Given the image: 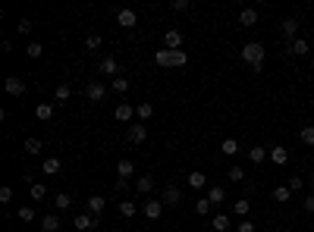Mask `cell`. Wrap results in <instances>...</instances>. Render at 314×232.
Instances as JSON below:
<instances>
[{
	"mask_svg": "<svg viewBox=\"0 0 314 232\" xmlns=\"http://www.w3.org/2000/svg\"><path fill=\"white\" fill-rule=\"evenodd\" d=\"M264 57H267V50H264V44H258V41H248V44L242 47V63H245V66H251L254 73H261Z\"/></svg>",
	"mask_w": 314,
	"mask_h": 232,
	"instance_id": "6da1fadb",
	"label": "cell"
},
{
	"mask_svg": "<svg viewBox=\"0 0 314 232\" xmlns=\"http://www.w3.org/2000/svg\"><path fill=\"white\" fill-rule=\"evenodd\" d=\"M160 201H163V207H179L182 204V191H179V185H167L163 188V194H160Z\"/></svg>",
	"mask_w": 314,
	"mask_h": 232,
	"instance_id": "7a4b0ae2",
	"label": "cell"
},
{
	"mask_svg": "<svg viewBox=\"0 0 314 232\" xmlns=\"http://www.w3.org/2000/svg\"><path fill=\"white\" fill-rule=\"evenodd\" d=\"M126 138H129V145H141V141L148 138V126L145 122H132V126L126 129Z\"/></svg>",
	"mask_w": 314,
	"mask_h": 232,
	"instance_id": "3957f363",
	"label": "cell"
},
{
	"mask_svg": "<svg viewBox=\"0 0 314 232\" xmlns=\"http://www.w3.org/2000/svg\"><path fill=\"white\" fill-rule=\"evenodd\" d=\"M72 226H76L79 232H91V229H98L101 223H98V217H91V213H79V217L72 220Z\"/></svg>",
	"mask_w": 314,
	"mask_h": 232,
	"instance_id": "277c9868",
	"label": "cell"
},
{
	"mask_svg": "<svg viewBox=\"0 0 314 232\" xmlns=\"http://www.w3.org/2000/svg\"><path fill=\"white\" fill-rule=\"evenodd\" d=\"M4 88H7V94H13V97H22V94H25V82H22L19 76H7Z\"/></svg>",
	"mask_w": 314,
	"mask_h": 232,
	"instance_id": "5b68a950",
	"label": "cell"
},
{
	"mask_svg": "<svg viewBox=\"0 0 314 232\" xmlns=\"http://www.w3.org/2000/svg\"><path fill=\"white\" fill-rule=\"evenodd\" d=\"M113 116H117V122H132V119H135V107L126 104V101H120L117 110H113Z\"/></svg>",
	"mask_w": 314,
	"mask_h": 232,
	"instance_id": "8992f818",
	"label": "cell"
},
{
	"mask_svg": "<svg viewBox=\"0 0 314 232\" xmlns=\"http://www.w3.org/2000/svg\"><path fill=\"white\" fill-rule=\"evenodd\" d=\"M117 22H120V28H135L138 25V16H135V10H120L117 13Z\"/></svg>",
	"mask_w": 314,
	"mask_h": 232,
	"instance_id": "52a82bcc",
	"label": "cell"
},
{
	"mask_svg": "<svg viewBox=\"0 0 314 232\" xmlns=\"http://www.w3.org/2000/svg\"><path fill=\"white\" fill-rule=\"evenodd\" d=\"M163 44H167V50H179V47H182V31H179V28H167Z\"/></svg>",
	"mask_w": 314,
	"mask_h": 232,
	"instance_id": "ba28073f",
	"label": "cell"
},
{
	"mask_svg": "<svg viewBox=\"0 0 314 232\" xmlns=\"http://www.w3.org/2000/svg\"><path fill=\"white\" fill-rule=\"evenodd\" d=\"M98 69H101V76H113V79H117V76H120V63H117V60H113V57H104V60H101V66H98Z\"/></svg>",
	"mask_w": 314,
	"mask_h": 232,
	"instance_id": "9c48e42d",
	"label": "cell"
},
{
	"mask_svg": "<svg viewBox=\"0 0 314 232\" xmlns=\"http://www.w3.org/2000/svg\"><path fill=\"white\" fill-rule=\"evenodd\" d=\"M239 25H245V28L258 25V10H254V7H245L242 13H239Z\"/></svg>",
	"mask_w": 314,
	"mask_h": 232,
	"instance_id": "30bf717a",
	"label": "cell"
},
{
	"mask_svg": "<svg viewBox=\"0 0 314 232\" xmlns=\"http://www.w3.org/2000/svg\"><path fill=\"white\" fill-rule=\"evenodd\" d=\"M104 207H107V198H101V194H91V198H88V213H91V217H101Z\"/></svg>",
	"mask_w": 314,
	"mask_h": 232,
	"instance_id": "8fae6325",
	"label": "cell"
},
{
	"mask_svg": "<svg viewBox=\"0 0 314 232\" xmlns=\"http://www.w3.org/2000/svg\"><path fill=\"white\" fill-rule=\"evenodd\" d=\"M85 94H88V101H95V104H98V101H104V94H107V88H104V82H91Z\"/></svg>",
	"mask_w": 314,
	"mask_h": 232,
	"instance_id": "7c38bea8",
	"label": "cell"
},
{
	"mask_svg": "<svg viewBox=\"0 0 314 232\" xmlns=\"http://www.w3.org/2000/svg\"><path fill=\"white\" fill-rule=\"evenodd\" d=\"M135 116H138V122H148V119L154 116V104H151V101H141V104L135 107Z\"/></svg>",
	"mask_w": 314,
	"mask_h": 232,
	"instance_id": "4fadbf2b",
	"label": "cell"
},
{
	"mask_svg": "<svg viewBox=\"0 0 314 232\" xmlns=\"http://www.w3.org/2000/svg\"><path fill=\"white\" fill-rule=\"evenodd\" d=\"M163 213V201H145V217L148 220H160Z\"/></svg>",
	"mask_w": 314,
	"mask_h": 232,
	"instance_id": "5bb4252c",
	"label": "cell"
},
{
	"mask_svg": "<svg viewBox=\"0 0 314 232\" xmlns=\"http://www.w3.org/2000/svg\"><path fill=\"white\" fill-rule=\"evenodd\" d=\"M305 53H308V41L305 38L289 41V57H305Z\"/></svg>",
	"mask_w": 314,
	"mask_h": 232,
	"instance_id": "9a60e30c",
	"label": "cell"
},
{
	"mask_svg": "<svg viewBox=\"0 0 314 232\" xmlns=\"http://www.w3.org/2000/svg\"><path fill=\"white\" fill-rule=\"evenodd\" d=\"M295 35H299V19H283V38H289V41H295Z\"/></svg>",
	"mask_w": 314,
	"mask_h": 232,
	"instance_id": "2e32d148",
	"label": "cell"
},
{
	"mask_svg": "<svg viewBox=\"0 0 314 232\" xmlns=\"http://www.w3.org/2000/svg\"><path fill=\"white\" fill-rule=\"evenodd\" d=\"M270 160H273L276 167H286L289 163V151L286 148H270Z\"/></svg>",
	"mask_w": 314,
	"mask_h": 232,
	"instance_id": "e0dca14e",
	"label": "cell"
},
{
	"mask_svg": "<svg viewBox=\"0 0 314 232\" xmlns=\"http://www.w3.org/2000/svg\"><path fill=\"white\" fill-rule=\"evenodd\" d=\"M69 97H72V88L63 82V85H57V91H53V101L57 104H69Z\"/></svg>",
	"mask_w": 314,
	"mask_h": 232,
	"instance_id": "ac0fdd59",
	"label": "cell"
},
{
	"mask_svg": "<svg viewBox=\"0 0 314 232\" xmlns=\"http://www.w3.org/2000/svg\"><path fill=\"white\" fill-rule=\"evenodd\" d=\"M60 229V220L53 217V213H44L41 217V232H57Z\"/></svg>",
	"mask_w": 314,
	"mask_h": 232,
	"instance_id": "d6986e66",
	"label": "cell"
},
{
	"mask_svg": "<svg viewBox=\"0 0 314 232\" xmlns=\"http://www.w3.org/2000/svg\"><path fill=\"white\" fill-rule=\"evenodd\" d=\"M132 173H135V163H132V160H120V163H117V176H120V179H129Z\"/></svg>",
	"mask_w": 314,
	"mask_h": 232,
	"instance_id": "ffe728a7",
	"label": "cell"
},
{
	"mask_svg": "<svg viewBox=\"0 0 314 232\" xmlns=\"http://www.w3.org/2000/svg\"><path fill=\"white\" fill-rule=\"evenodd\" d=\"M22 148H25V154H32V157H35V154H41V151H44V141H41V138H25V145H22Z\"/></svg>",
	"mask_w": 314,
	"mask_h": 232,
	"instance_id": "44dd1931",
	"label": "cell"
},
{
	"mask_svg": "<svg viewBox=\"0 0 314 232\" xmlns=\"http://www.w3.org/2000/svg\"><path fill=\"white\" fill-rule=\"evenodd\" d=\"M186 182H189L192 188H205V185H208V176H205V173H198V170H192Z\"/></svg>",
	"mask_w": 314,
	"mask_h": 232,
	"instance_id": "7402d4cb",
	"label": "cell"
},
{
	"mask_svg": "<svg viewBox=\"0 0 314 232\" xmlns=\"http://www.w3.org/2000/svg\"><path fill=\"white\" fill-rule=\"evenodd\" d=\"M248 160H251V163H264V160H267V148H261V145L248 148Z\"/></svg>",
	"mask_w": 314,
	"mask_h": 232,
	"instance_id": "603a6c76",
	"label": "cell"
},
{
	"mask_svg": "<svg viewBox=\"0 0 314 232\" xmlns=\"http://www.w3.org/2000/svg\"><path fill=\"white\" fill-rule=\"evenodd\" d=\"M135 188L141 191V194H151V188H154V179H151V176H138V179H135Z\"/></svg>",
	"mask_w": 314,
	"mask_h": 232,
	"instance_id": "cb8c5ba5",
	"label": "cell"
},
{
	"mask_svg": "<svg viewBox=\"0 0 314 232\" xmlns=\"http://www.w3.org/2000/svg\"><path fill=\"white\" fill-rule=\"evenodd\" d=\"M35 116H38L41 122L53 119V104H38V107H35Z\"/></svg>",
	"mask_w": 314,
	"mask_h": 232,
	"instance_id": "d4e9b609",
	"label": "cell"
},
{
	"mask_svg": "<svg viewBox=\"0 0 314 232\" xmlns=\"http://www.w3.org/2000/svg\"><path fill=\"white\" fill-rule=\"evenodd\" d=\"M220 154L236 157V154H239V141H236V138H223V145H220Z\"/></svg>",
	"mask_w": 314,
	"mask_h": 232,
	"instance_id": "484cf974",
	"label": "cell"
},
{
	"mask_svg": "<svg viewBox=\"0 0 314 232\" xmlns=\"http://www.w3.org/2000/svg\"><path fill=\"white\" fill-rule=\"evenodd\" d=\"M208 201H211V204H220V201H226V191L220 188V185H211V188H208Z\"/></svg>",
	"mask_w": 314,
	"mask_h": 232,
	"instance_id": "4316f807",
	"label": "cell"
},
{
	"mask_svg": "<svg viewBox=\"0 0 314 232\" xmlns=\"http://www.w3.org/2000/svg\"><path fill=\"white\" fill-rule=\"evenodd\" d=\"M211 226H214V232H226L230 229V217L226 213H217V217L211 220Z\"/></svg>",
	"mask_w": 314,
	"mask_h": 232,
	"instance_id": "83f0119b",
	"label": "cell"
},
{
	"mask_svg": "<svg viewBox=\"0 0 314 232\" xmlns=\"http://www.w3.org/2000/svg\"><path fill=\"white\" fill-rule=\"evenodd\" d=\"M186 63H189L186 50H170V66H186Z\"/></svg>",
	"mask_w": 314,
	"mask_h": 232,
	"instance_id": "f1b7e54d",
	"label": "cell"
},
{
	"mask_svg": "<svg viewBox=\"0 0 314 232\" xmlns=\"http://www.w3.org/2000/svg\"><path fill=\"white\" fill-rule=\"evenodd\" d=\"M60 167H63V163H60L57 157H47V160H44V176H57Z\"/></svg>",
	"mask_w": 314,
	"mask_h": 232,
	"instance_id": "f546056e",
	"label": "cell"
},
{
	"mask_svg": "<svg viewBox=\"0 0 314 232\" xmlns=\"http://www.w3.org/2000/svg\"><path fill=\"white\" fill-rule=\"evenodd\" d=\"M138 213V207L132 204V201H120V217H126V220H132Z\"/></svg>",
	"mask_w": 314,
	"mask_h": 232,
	"instance_id": "4dcf8cb0",
	"label": "cell"
},
{
	"mask_svg": "<svg viewBox=\"0 0 314 232\" xmlns=\"http://www.w3.org/2000/svg\"><path fill=\"white\" fill-rule=\"evenodd\" d=\"M53 207H57V210H69L72 207V194H57V198H53Z\"/></svg>",
	"mask_w": 314,
	"mask_h": 232,
	"instance_id": "1f68e13d",
	"label": "cell"
},
{
	"mask_svg": "<svg viewBox=\"0 0 314 232\" xmlns=\"http://www.w3.org/2000/svg\"><path fill=\"white\" fill-rule=\"evenodd\" d=\"M110 88H113L117 94H126V91H129V79H126V76H117L113 82H110Z\"/></svg>",
	"mask_w": 314,
	"mask_h": 232,
	"instance_id": "d6a6232c",
	"label": "cell"
},
{
	"mask_svg": "<svg viewBox=\"0 0 314 232\" xmlns=\"http://www.w3.org/2000/svg\"><path fill=\"white\" fill-rule=\"evenodd\" d=\"M211 201H208V194H205V198H195V213H201V217H205V213H211Z\"/></svg>",
	"mask_w": 314,
	"mask_h": 232,
	"instance_id": "836d02e7",
	"label": "cell"
},
{
	"mask_svg": "<svg viewBox=\"0 0 314 232\" xmlns=\"http://www.w3.org/2000/svg\"><path fill=\"white\" fill-rule=\"evenodd\" d=\"M233 210H236V213H239V217H242V220H248V210H251V201H245V198H242V201H236V204H233Z\"/></svg>",
	"mask_w": 314,
	"mask_h": 232,
	"instance_id": "e575fe53",
	"label": "cell"
},
{
	"mask_svg": "<svg viewBox=\"0 0 314 232\" xmlns=\"http://www.w3.org/2000/svg\"><path fill=\"white\" fill-rule=\"evenodd\" d=\"M25 53H28V57H32V60H41V57H44V47H41L38 41H32V44L25 47Z\"/></svg>",
	"mask_w": 314,
	"mask_h": 232,
	"instance_id": "d590c367",
	"label": "cell"
},
{
	"mask_svg": "<svg viewBox=\"0 0 314 232\" xmlns=\"http://www.w3.org/2000/svg\"><path fill=\"white\" fill-rule=\"evenodd\" d=\"M28 194H32V201H44V198H47V188H44V185H41V182H35V185H32V191H28Z\"/></svg>",
	"mask_w": 314,
	"mask_h": 232,
	"instance_id": "8d00e7d4",
	"label": "cell"
},
{
	"mask_svg": "<svg viewBox=\"0 0 314 232\" xmlns=\"http://www.w3.org/2000/svg\"><path fill=\"white\" fill-rule=\"evenodd\" d=\"M289 198H292L289 185H280V188H273V201H280V204H283V201H289Z\"/></svg>",
	"mask_w": 314,
	"mask_h": 232,
	"instance_id": "74e56055",
	"label": "cell"
},
{
	"mask_svg": "<svg viewBox=\"0 0 314 232\" xmlns=\"http://www.w3.org/2000/svg\"><path fill=\"white\" fill-rule=\"evenodd\" d=\"M154 63L167 69V66H170V50H167V47H163V50H157V53H154Z\"/></svg>",
	"mask_w": 314,
	"mask_h": 232,
	"instance_id": "f35d334b",
	"label": "cell"
},
{
	"mask_svg": "<svg viewBox=\"0 0 314 232\" xmlns=\"http://www.w3.org/2000/svg\"><path fill=\"white\" fill-rule=\"evenodd\" d=\"M19 220H22V223H32V220H35V207H32V204L19 207Z\"/></svg>",
	"mask_w": 314,
	"mask_h": 232,
	"instance_id": "ab89813d",
	"label": "cell"
},
{
	"mask_svg": "<svg viewBox=\"0 0 314 232\" xmlns=\"http://www.w3.org/2000/svg\"><path fill=\"white\" fill-rule=\"evenodd\" d=\"M286 185H289V191L295 194V191H302V188H305V179H299V176H289V182H286Z\"/></svg>",
	"mask_w": 314,
	"mask_h": 232,
	"instance_id": "60d3db41",
	"label": "cell"
},
{
	"mask_svg": "<svg viewBox=\"0 0 314 232\" xmlns=\"http://www.w3.org/2000/svg\"><path fill=\"white\" fill-rule=\"evenodd\" d=\"M85 47H88V50H98V47H101V35H88V38H85Z\"/></svg>",
	"mask_w": 314,
	"mask_h": 232,
	"instance_id": "b9f144b4",
	"label": "cell"
},
{
	"mask_svg": "<svg viewBox=\"0 0 314 232\" xmlns=\"http://www.w3.org/2000/svg\"><path fill=\"white\" fill-rule=\"evenodd\" d=\"M302 141H305V145H314V126H305L302 129V135H299Z\"/></svg>",
	"mask_w": 314,
	"mask_h": 232,
	"instance_id": "7bdbcfd3",
	"label": "cell"
},
{
	"mask_svg": "<svg viewBox=\"0 0 314 232\" xmlns=\"http://www.w3.org/2000/svg\"><path fill=\"white\" fill-rule=\"evenodd\" d=\"M230 179H233V182H242V179H245V170H242V167H233V170H230Z\"/></svg>",
	"mask_w": 314,
	"mask_h": 232,
	"instance_id": "ee69618b",
	"label": "cell"
},
{
	"mask_svg": "<svg viewBox=\"0 0 314 232\" xmlns=\"http://www.w3.org/2000/svg\"><path fill=\"white\" fill-rule=\"evenodd\" d=\"M10 201H13V188L4 185V188H0V204H10Z\"/></svg>",
	"mask_w": 314,
	"mask_h": 232,
	"instance_id": "f6af8a7d",
	"label": "cell"
},
{
	"mask_svg": "<svg viewBox=\"0 0 314 232\" xmlns=\"http://www.w3.org/2000/svg\"><path fill=\"white\" fill-rule=\"evenodd\" d=\"M236 232H258V226H254L251 220H242V223L236 226Z\"/></svg>",
	"mask_w": 314,
	"mask_h": 232,
	"instance_id": "bcb514c9",
	"label": "cell"
},
{
	"mask_svg": "<svg viewBox=\"0 0 314 232\" xmlns=\"http://www.w3.org/2000/svg\"><path fill=\"white\" fill-rule=\"evenodd\" d=\"M302 207H305V210H308V213H314V191H311V194H308V198H305V201H302Z\"/></svg>",
	"mask_w": 314,
	"mask_h": 232,
	"instance_id": "7dc6e473",
	"label": "cell"
},
{
	"mask_svg": "<svg viewBox=\"0 0 314 232\" xmlns=\"http://www.w3.org/2000/svg\"><path fill=\"white\" fill-rule=\"evenodd\" d=\"M19 35H32V22L28 19H19Z\"/></svg>",
	"mask_w": 314,
	"mask_h": 232,
	"instance_id": "c3c4849f",
	"label": "cell"
},
{
	"mask_svg": "<svg viewBox=\"0 0 314 232\" xmlns=\"http://www.w3.org/2000/svg\"><path fill=\"white\" fill-rule=\"evenodd\" d=\"M173 10L182 13V10H189V0H173Z\"/></svg>",
	"mask_w": 314,
	"mask_h": 232,
	"instance_id": "681fc988",
	"label": "cell"
},
{
	"mask_svg": "<svg viewBox=\"0 0 314 232\" xmlns=\"http://www.w3.org/2000/svg\"><path fill=\"white\" fill-rule=\"evenodd\" d=\"M117 191H129V182H126V179H117Z\"/></svg>",
	"mask_w": 314,
	"mask_h": 232,
	"instance_id": "f907efd6",
	"label": "cell"
},
{
	"mask_svg": "<svg viewBox=\"0 0 314 232\" xmlns=\"http://www.w3.org/2000/svg\"><path fill=\"white\" fill-rule=\"evenodd\" d=\"M283 232H295V229H283Z\"/></svg>",
	"mask_w": 314,
	"mask_h": 232,
	"instance_id": "816d5d0a",
	"label": "cell"
},
{
	"mask_svg": "<svg viewBox=\"0 0 314 232\" xmlns=\"http://www.w3.org/2000/svg\"><path fill=\"white\" fill-rule=\"evenodd\" d=\"M311 69H314V60H311Z\"/></svg>",
	"mask_w": 314,
	"mask_h": 232,
	"instance_id": "f5cc1de1",
	"label": "cell"
}]
</instances>
